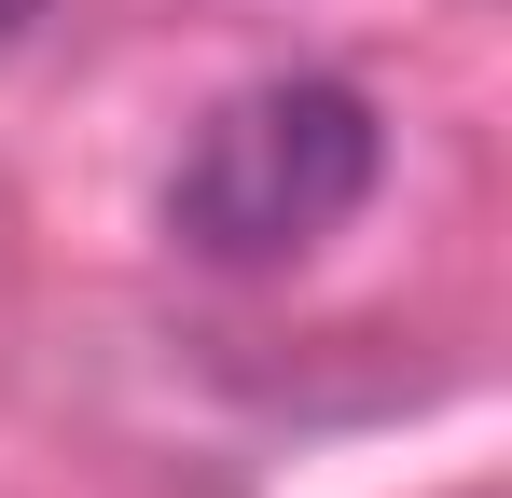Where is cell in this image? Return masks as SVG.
Returning a JSON list of instances; mask_svg holds the SVG:
<instances>
[{"instance_id":"6da1fadb","label":"cell","mask_w":512,"mask_h":498,"mask_svg":"<svg viewBox=\"0 0 512 498\" xmlns=\"http://www.w3.org/2000/svg\"><path fill=\"white\" fill-rule=\"evenodd\" d=\"M374 166H388V125H374V97L333 70H277V83H236L167 166V236L194 263H305L319 236L360 222V194H374Z\"/></svg>"},{"instance_id":"7a4b0ae2","label":"cell","mask_w":512,"mask_h":498,"mask_svg":"<svg viewBox=\"0 0 512 498\" xmlns=\"http://www.w3.org/2000/svg\"><path fill=\"white\" fill-rule=\"evenodd\" d=\"M14 28H28V0H0V42H14Z\"/></svg>"}]
</instances>
